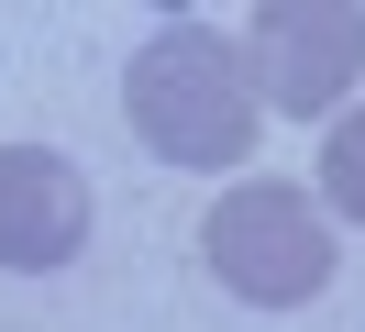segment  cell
<instances>
[{
  "label": "cell",
  "mask_w": 365,
  "mask_h": 332,
  "mask_svg": "<svg viewBox=\"0 0 365 332\" xmlns=\"http://www.w3.org/2000/svg\"><path fill=\"white\" fill-rule=\"evenodd\" d=\"M122 111H133L144 155H166V166H244V144H255L244 44L210 22H166L122 78Z\"/></svg>",
  "instance_id": "1"
},
{
  "label": "cell",
  "mask_w": 365,
  "mask_h": 332,
  "mask_svg": "<svg viewBox=\"0 0 365 332\" xmlns=\"http://www.w3.org/2000/svg\"><path fill=\"white\" fill-rule=\"evenodd\" d=\"M210 277L232 288V299L255 310H299L332 288V221H321L310 188H288V177H244V188L210 199Z\"/></svg>",
  "instance_id": "2"
},
{
  "label": "cell",
  "mask_w": 365,
  "mask_h": 332,
  "mask_svg": "<svg viewBox=\"0 0 365 332\" xmlns=\"http://www.w3.org/2000/svg\"><path fill=\"white\" fill-rule=\"evenodd\" d=\"M244 78L266 111H343L365 78V11L354 0H266L244 22Z\"/></svg>",
  "instance_id": "3"
},
{
  "label": "cell",
  "mask_w": 365,
  "mask_h": 332,
  "mask_svg": "<svg viewBox=\"0 0 365 332\" xmlns=\"http://www.w3.org/2000/svg\"><path fill=\"white\" fill-rule=\"evenodd\" d=\"M89 211H100L89 177H78L56 144H0V266H11V277H56V266H78Z\"/></svg>",
  "instance_id": "4"
},
{
  "label": "cell",
  "mask_w": 365,
  "mask_h": 332,
  "mask_svg": "<svg viewBox=\"0 0 365 332\" xmlns=\"http://www.w3.org/2000/svg\"><path fill=\"white\" fill-rule=\"evenodd\" d=\"M321 199H332V211H354V221H365V100L343 111L332 133H321Z\"/></svg>",
  "instance_id": "5"
}]
</instances>
